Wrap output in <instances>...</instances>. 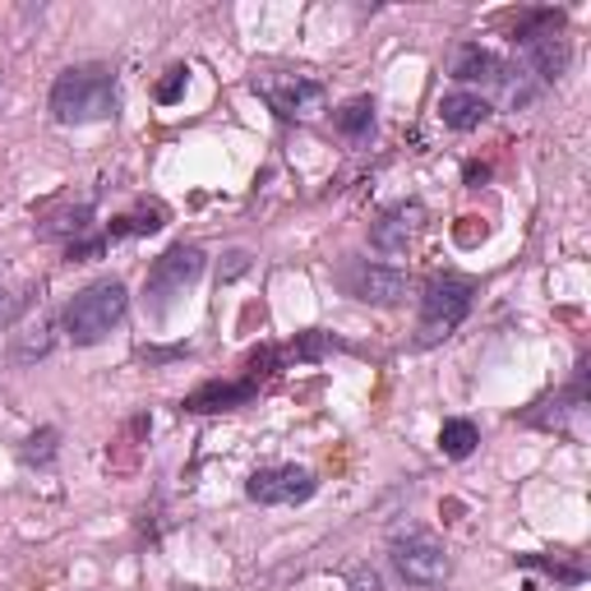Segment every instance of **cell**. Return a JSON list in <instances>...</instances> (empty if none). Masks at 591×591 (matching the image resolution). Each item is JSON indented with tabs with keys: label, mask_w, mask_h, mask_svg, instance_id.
Listing matches in <instances>:
<instances>
[{
	"label": "cell",
	"mask_w": 591,
	"mask_h": 591,
	"mask_svg": "<svg viewBox=\"0 0 591 591\" xmlns=\"http://www.w3.org/2000/svg\"><path fill=\"white\" fill-rule=\"evenodd\" d=\"M52 116L60 125H93L116 116V79L106 65H75L52 83Z\"/></svg>",
	"instance_id": "obj_1"
},
{
	"label": "cell",
	"mask_w": 591,
	"mask_h": 591,
	"mask_svg": "<svg viewBox=\"0 0 591 591\" xmlns=\"http://www.w3.org/2000/svg\"><path fill=\"white\" fill-rule=\"evenodd\" d=\"M125 310H129V292L121 277L89 282V287L65 305V338L75 346H93L125 319Z\"/></svg>",
	"instance_id": "obj_2"
},
{
	"label": "cell",
	"mask_w": 591,
	"mask_h": 591,
	"mask_svg": "<svg viewBox=\"0 0 591 591\" xmlns=\"http://www.w3.org/2000/svg\"><path fill=\"white\" fill-rule=\"evenodd\" d=\"M204 273V250L200 246H171L162 259H152V269L144 277V305L152 319H167L171 305H177Z\"/></svg>",
	"instance_id": "obj_3"
},
{
	"label": "cell",
	"mask_w": 591,
	"mask_h": 591,
	"mask_svg": "<svg viewBox=\"0 0 591 591\" xmlns=\"http://www.w3.org/2000/svg\"><path fill=\"white\" fill-rule=\"evenodd\" d=\"M471 300H476V287L467 277H434L421 296V346L448 338L471 315Z\"/></svg>",
	"instance_id": "obj_4"
},
{
	"label": "cell",
	"mask_w": 591,
	"mask_h": 591,
	"mask_svg": "<svg viewBox=\"0 0 591 591\" xmlns=\"http://www.w3.org/2000/svg\"><path fill=\"white\" fill-rule=\"evenodd\" d=\"M254 93L264 98L282 121H310L323 112V83L310 75H259Z\"/></svg>",
	"instance_id": "obj_5"
},
{
	"label": "cell",
	"mask_w": 591,
	"mask_h": 591,
	"mask_svg": "<svg viewBox=\"0 0 591 591\" xmlns=\"http://www.w3.org/2000/svg\"><path fill=\"white\" fill-rule=\"evenodd\" d=\"M393 568L411 587H440L453 573V559L444 550V541H434L425 532H411L402 541H393Z\"/></svg>",
	"instance_id": "obj_6"
},
{
	"label": "cell",
	"mask_w": 591,
	"mask_h": 591,
	"mask_svg": "<svg viewBox=\"0 0 591 591\" xmlns=\"http://www.w3.org/2000/svg\"><path fill=\"white\" fill-rule=\"evenodd\" d=\"M342 282L356 300L384 305V310H393V305H402L411 296V277L402 269H388V264H352L342 273Z\"/></svg>",
	"instance_id": "obj_7"
},
{
	"label": "cell",
	"mask_w": 591,
	"mask_h": 591,
	"mask_svg": "<svg viewBox=\"0 0 591 591\" xmlns=\"http://www.w3.org/2000/svg\"><path fill=\"white\" fill-rule=\"evenodd\" d=\"M315 486L319 480L305 471V467H264V471H254L250 480H246V495L254 499V503H269V509H282V503H305L315 495Z\"/></svg>",
	"instance_id": "obj_8"
},
{
	"label": "cell",
	"mask_w": 591,
	"mask_h": 591,
	"mask_svg": "<svg viewBox=\"0 0 591 591\" xmlns=\"http://www.w3.org/2000/svg\"><path fill=\"white\" fill-rule=\"evenodd\" d=\"M421 227H425V208L421 204H398L375 223L370 240H375V250H384V254H402L411 240L421 236Z\"/></svg>",
	"instance_id": "obj_9"
},
{
	"label": "cell",
	"mask_w": 591,
	"mask_h": 591,
	"mask_svg": "<svg viewBox=\"0 0 591 591\" xmlns=\"http://www.w3.org/2000/svg\"><path fill=\"white\" fill-rule=\"evenodd\" d=\"M254 393H259V384H250V379H208L185 398V411H194V416L231 411V407H246Z\"/></svg>",
	"instance_id": "obj_10"
},
{
	"label": "cell",
	"mask_w": 591,
	"mask_h": 591,
	"mask_svg": "<svg viewBox=\"0 0 591 591\" xmlns=\"http://www.w3.org/2000/svg\"><path fill=\"white\" fill-rule=\"evenodd\" d=\"M440 116H444V125L448 129H480L490 121V102L486 98H476V93H448L444 102H440Z\"/></svg>",
	"instance_id": "obj_11"
},
{
	"label": "cell",
	"mask_w": 591,
	"mask_h": 591,
	"mask_svg": "<svg viewBox=\"0 0 591 591\" xmlns=\"http://www.w3.org/2000/svg\"><path fill=\"white\" fill-rule=\"evenodd\" d=\"M453 79H463V83H499L503 79V60L486 47H463L453 60Z\"/></svg>",
	"instance_id": "obj_12"
},
{
	"label": "cell",
	"mask_w": 591,
	"mask_h": 591,
	"mask_svg": "<svg viewBox=\"0 0 591 591\" xmlns=\"http://www.w3.org/2000/svg\"><path fill=\"white\" fill-rule=\"evenodd\" d=\"M338 129L352 144H370V135H375V102H370V98H352L338 112Z\"/></svg>",
	"instance_id": "obj_13"
},
{
	"label": "cell",
	"mask_w": 591,
	"mask_h": 591,
	"mask_svg": "<svg viewBox=\"0 0 591 591\" xmlns=\"http://www.w3.org/2000/svg\"><path fill=\"white\" fill-rule=\"evenodd\" d=\"M476 444H480V430L471 421H444V430H440V453L444 457H471Z\"/></svg>",
	"instance_id": "obj_14"
},
{
	"label": "cell",
	"mask_w": 591,
	"mask_h": 591,
	"mask_svg": "<svg viewBox=\"0 0 591 591\" xmlns=\"http://www.w3.org/2000/svg\"><path fill=\"white\" fill-rule=\"evenodd\" d=\"M162 223H167V213H162L158 204H152V208H139V213H125V217H116L112 231H106V236H112V240H121V236H152V231H158Z\"/></svg>",
	"instance_id": "obj_15"
},
{
	"label": "cell",
	"mask_w": 591,
	"mask_h": 591,
	"mask_svg": "<svg viewBox=\"0 0 591 591\" xmlns=\"http://www.w3.org/2000/svg\"><path fill=\"white\" fill-rule=\"evenodd\" d=\"M328 352H342V342L333 333H323V328H305V333L292 342V356L296 361H319Z\"/></svg>",
	"instance_id": "obj_16"
},
{
	"label": "cell",
	"mask_w": 591,
	"mask_h": 591,
	"mask_svg": "<svg viewBox=\"0 0 591 591\" xmlns=\"http://www.w3.org/2000/svg\"><path fill=\"white\" fill-rule=\"evenodd\" d=\"M47 346H52V319H42L37 328L29 323L24 333H19L14 356H19V361H37V356H47Z\"/></svg>",
	"instance_id": "obj_17"
},
{
	"label": "cell",
	"mask_w": 591,
	"mask_h": 591,
	"mask_svg": "<svg viewBox=\"0 0 591 591\" xmlns=\"http://www.w3.org/2000/svg\"><path fill=\"white\" fill-rule=\"evenodd\" d=\"M56 440H60V434H56L52 425H47V430H37L33 440L24 444V463H29V467H47L52 457H56Z\"/></svg>",
	"instance_id": "obj_18"
},
{
	"label": "cell",
	"mask_w": 591,
	"mask_h": 591,
	"mask_svg": "<svg viewBox=\"0 0 591 591\" xmlns=\"http://www.w3.org/2000/svg\"><path fill=\"white\" fill-rule=\"evenodd\" d=\"M522 568H541V573H550V578H564V582H582V568H564L555 559H541V555H518Z\"/></svg>",
	"instance_id": "obj_19"
},
{
	"label": "cell",
	"mask_w": 591,
	"mask_h": 591,
	"mask_svg": "<svg viewBox=\"0 0 591 591\" xmlns=\"http://www.w3.org/2000/svg\"><path fill=\"white\" fill-rule=\"evenodd\" d=\"M185 79H190V70H185V65H177V70H167V79L158 83V102H162V106H171V102H177V98L185 93Z\"/></svg>",
	"instance_id": "obj_20"
},
{
	"label": "cell",
	"mask_w": 591,
	"mask_h": 591,
	"mask_svg": "<svg viewBox=\"0 0 591 591\" xmlns=\"http://www.w3.org/2000/svg\"><path fill=\"white\" fill-rule=\"evenodd\" d=\"M106 250V240L98 236V240H70V259H75V264H83V259H98Z\"/></svg>",
	"instance_id": "obj_21"
}]
</instances>
